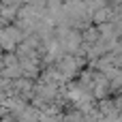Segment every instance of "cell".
Returning <instances> with one entry per match:
<instances>
[{"instance_id": "6da1fadb", "label": "cell", "mask_w": 122, "mask_h": 122, "mask_svg": "<svg viewBox=\"0 0 122 122\" xmlns=\"http://www.w3.org/2000/svg\"><path fill=\"white\" fill-rule=\"evenodd\" d=\"M19 39V32H17V28H4L2 32H0V43L2 45H6L9 49L13 47V43Z\"/></svg>"}, {"instance_id": "7a4b0ae2", "label": "cell", "mask_w": 122, "mask_h": 122, "mask_svg": "<svg viewBox=\"0 0 122 122\" xmlns=\"http://www.w3.org/2000/svg\"><path fill=\"white\" fill-rule=\"evenodd\" d=\"M107 17H109V9H105V6H103V9H99V11H94V21H99V24H101V21H105Z\"/></svg>"}]
</instances>
